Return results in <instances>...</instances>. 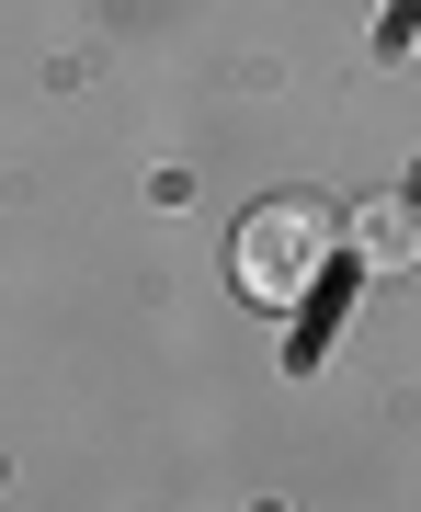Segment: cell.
<instances>
[{"mask_svg": "<svg viewBox=\"0 0 421 512\" xmlns=\"http://www.w3.org/2000/svg\"><path fill=\"white\" fill-rule=\"evenodd\" d=\"M330 251H342V217H330L319 194L251 205V228H239V296H251V308H285V296H308L330 274Z\"/></svg>", "mask_w": 421, "mask_h": 512, "instance_id": "1", "label": "cell"}]
</instances>
